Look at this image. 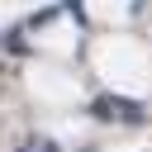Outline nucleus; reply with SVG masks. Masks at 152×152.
Segmentation results:
<instances>
[{"label":"nucleus","instance_id":"obj_1","mask_svg":"<svg viewBox=\"0 0 152 152\" xmlns=\"http://www.w3.org/2000/svg\"><path fill=\"white\" fill-rule=\"evenodd\" d=\"M95 114H100V119H114V114H119V119H138V104H128V100H100Z\"/></svg>","mask_w":152,"mask_h":152}]
</instances>
